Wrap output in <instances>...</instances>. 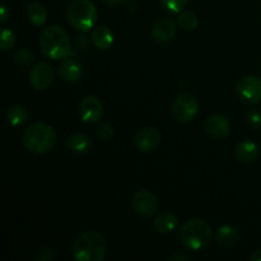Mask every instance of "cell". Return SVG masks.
<instances>
[{
  "mask_svg": "<svg viewBox=\"0 0 261 261\" xmlns=\"http://www.w3.org/2000/svg\"><path fill=\"white\" fill-rule=\"evenodd\" d=\"M56 132L46 122H33L24 129L22 143L24 148L35 154L48 152L56 143Z\"/></svg>",
  "mask_w": 261,
  "mask_h": 261,
  "instance_id": "obj_1",
  "label": "cell"
},
{
  "mask_svg": "<svg viewBox=\"0 0 261 261\" xmlns=\"http://www.w3.org/2000/svg\"><path fill=\"white\" fill-rule=\"evenodd\" d=\"M40 46L42 53L54 60L66 59L71 54L69 35L59 25L45 28L40 36Z\"/></svg>",
  "mask_w": 261,
  "mask_h": 261,
  "instance_id": "obj_2",
  "label": "cell"
},
{
  "mask_svg": "<svg viewBox=\"0 0 261 261\" xmlns=\"http://www.w3.org/2000/svg\"><path fill=\"white\" fill-rule=\"evenodd\" d=\"M73 255L78 261H101L106 255L105 239L98 232H84L74 241Z\"/></svg>",
  "mask_w": 261,
  "mask_h": 261,
  "instance_id": "obj_3",
  "label": "cell"
},
{
  "mask_svg": "<svg viewBox=\"0 0 261 261\" xmlns=\"http://www.w3.org/2000/svg\"><path fill=\"white\" fill-rule=\"evenodd\" d=\"M178 236H180L181 244L186 249L198 251L208 246L213 237V232L208 222L204 219L194 218L181 227Z\"/></svg>",
  "mask_w": 261,
  "mask_h": 261,
  "instance_id": "obj_4",
  "label": "cell"
},
{
  "mask_svg": "<svg viewBox=\"0 0 261 261\" xmlns=\"http://www.w3.org/2000/svg\"><path fill=\"white\" fill-rule=\"evenodd\" d=\"M66 15L69 23L83 32L92 30L97 22V9L91 0H73L69 4Z\"/></svg>",
  "mask_w": 261,
  "mask_h": 261,
  "instance_id": "obj_5",
  "label": "cell"
},
{
  "mask_svg": "<svg viewBox=\"0 0 261 261\" xmlns=\"http://www.w3.org/2000/svg\"><path fill=\"white\" fill-rule=\"evenodd\" d=\"M199 112V102L193 94L184 93L180 94L173 101L172 114L178 122L188 124L195 120Z\"/></svg>",
  "mask_w": 261,
  "mask_h": 261,
  "instance_id": "obj_6",
  "label": "cell"
},
{
  "mask_svg": "<svg viewBox=\"0 0 261 261\" xmlns=\"http://www.w3.org/2000/svg\"><path fill=\"white\" fill-rule=\"evenodd\" d=\"M236 94L242 102L255 105L261 101V79L247 75L240 79L236 84Z\"/></svg>",
  "mask_w": 261,
  "mask_h": 261,
  "instance_id": "obj_7",
  "label": "cell"
},
{
  "mask_svg": "<svg viewBox=\"0 0 261 261\" xmlns=\"http://www.w3.org/2000/svg\"><path fill=\"white\" fill-rule=\"evenodd\" d=\"M133 209L142 217H150L157 212L158 199L152 191L139 189L132 196Z\"/></svg>",
  "mask_w": 261,
  "mask_h": 261,
  "instance_id": "obj_8",
  "label": "cell"
},
{
  "mask_svg": "<svg viewBox=\"0 0 261 261\" xmlns=\"http://www.w3.org/2000/svg\"><path fill=\"white\" fill-rule=\"evenodd\" d=\"M103 115V105L97 97L87 96L79 103V116L84 122L94 124L101 120Z\"/></svg>",
  "mask_w": 261,
  "mask_h": 261,
  "instance_id": "obj_9",
  "label": "cell"
},
{
  "mask_svg": "<svg viewBox=\"0 0 261 261\" xmlns=\"http://www.w3.org/2000/svg\"><path fill=\"white\" fill-rule=\"evenodd\" d=\"M161 143V132L155 127H143L135 134L134 145L140 152L154 150Z\"/></svg>",
  "mask_w": 261,
  "mask_h": 261,
  "instance_id": "obj_10",
  "label": "cell"
},
{
  "mask_svg": "<svg viewBox=\"0 0 261 261\" xmlns=\"http://www.w3.org/2000/svg\"><path fill=\"white\" fill-rule=\"evenodd\" d=\"M54 81L53 68L47 63H40L33 66L30 71L31 86L38 91L47 89Z\"/></svg>",
  "mask_w": 261,
  "mask_h": 261,
  "instance_id": "obj_11",
  "label": "cell"
},
{
  "mask_svg": "<svg viewBox=\"0 0 261 261\" xmlns=\"http://www.w3.org/2000/svg\"><path fill=\"white\" fill-rule=\"evenodd\" d=\"M205 130L212 138L221 140L228 137L231 132V124L223 115H212L206 119Z\"/></svg>",
  "mask_w": 261,
  "mask_h": 261,
  "instance_id": "obj_12",
  "label": "cell"
},
{
  "mask_svg": "<svg viewBox=\"0 0 261 261\" xmlns=\"http://www.w3.org/2000/svg\"><path fill=\"white\" fill-rule=\"evenodd\" d=\"M176 35V24L168 18H162L157 20L152 28V37L157 42H168Z\"/></svg>",
  "mask_w": 261,
  "mask_h": 261,
  "instance_id": "obj_13",
  "label": "cell"
},
{
  "mask_svg": "<svg viewBox=\"0 0 261 261\" xmlns=\"http://www.w3.org/2000/svg\"><path fill=\"white\" fill-rule=\"evenodd\" d=\"M66 148L69 152L74 153V154H86L91 150L92 142L88 135L83 134V133H76L66 139Z\"/></svg>",
  "mask_w": 261,
  "mask_h": 261,
  "instance_id": "obj_14",
  "label": "cell"
},
{
  "mask_svg": "<svg viewBox=\"0 0 261 261\" xmlns=\"http://www.w3.org/2000/svg\"><path fill=\"white\" fill-rule=\"evenodd\" d=\"M59 74L61 78L69 83L78 82L83 75V68L75 60H65L59 65Z\"/></svg>",
  "mask_w": 261,
  "mask_h": 261,
  "instance_id": "obj_15",
  "label": "cell"
},
{
  "mask_svg": "<svg viewBox=\"0 0 261 261\" xmlns=\"http://www.w3.org/2000/svg\"><path fill=\"white\" fill-rule=\"evenodd\" d=\"M234 154L240 162L251 163L256 161L257 155H259V147L251 140H244V142L237 144Z\"/></svg>",
  "mask_w": 261,
  "mask_h": 261,
  "instance_id": "obj_16",
  "label": "cell"
},
{
  "mask_svg": "<svg viewBox=\"0 0 261 261\" xmlns=\"http://www.w3.org/2000/svg\"><path fill=\"white\" fill-rule=\"evenodd\" d=\"M240 233L236 227L223 226L218 229L216 234V241L222 249H232L237 244Z\"/></svg>",
  "mask_w": 261,
  "mask_h": 261,
  "instance_id": "obj_17",
  "label": "cell"
},
{
  "mask_svg": "<svg viewBox=\"0 0 261 261\" xmlns=\"http://www.w3.org/2000/svg\"><path fill=\"white\" fill-rule=\"evenodd\" d=\"M92 42L99 50H107L114 42V35L106 25H98L92 32Z\"/></svg>",
  "mask_w": 261,
  "mask_h": 261,
  "instance_id": "obj_18",
  "label": "cell"
},
{
  "mask_svg": "<svg viewBox=\"0 0 261 261\" xmlns=\"http://www.w3.org/2000/svg\"><path fill=\"white\" fill-rule=\"evenodd\" d=\"M153 224L160 233H171L177 226V218L171 212H161L154 218Z\"/></svg>",
  "mask_w": 261,
  "mask_h": 261,
  "instance_id": "obj_19",
  "label": "cell"
},
{
  "mask_svg": "<svg viewBox=\"0 0 261 261\" xmlns=\"http://www.w3.org/2000/svg\"><path fill=\"white\" fill-rule=\"evenodd\" d=\"M28 119H30V114H28V111L23 106L15 105V106L8 109L7 121L12 126H20V125L25 124Z\"/></svg>",
  "mask_w": 261,
  "mask_h": 261,
  "instance_id": "obj_20",
  "label": "cell"
},
{
  "mask_svg": "<svg viewBox=\"0 0 261 261\" xmlns=\"http://www.w3.org/2000/svg\"><path fill=\"white\" fill-rule=\"evenodd\" d=\"M27 15L36 27L43 25L46 23V19H47V12H46L45 7L40 3H32V4L28 5Z\"/></svg>",
  "mask_w": 261,
  "mask_h": 261,
  "instance_id": "obj_21",
  "label": "cell"
},
{
  "mask_svg": "<svg viewBox=\"0 0 261 261\" xmlns=\"http://www.w3.org/2000/svg\"><path fill=\"white\" fill-rule=\"evenodd\" d=\"M178 24L185 31H194L198 27V17L193 12H182L178 17Z\"/></svg>",
  "mask_w": 261,
  "mask_h": 261,
  "instance_id": "obj_22",
  "label": "cell"
},
{
  "mask_svg": "<svg viewBox=\"0 0 261 261\" xmlns=\"http://www.w3.org/2000/svg\"><path fill=\"white\" fill-rule=\"evenodd\" d=\"M15 45V35L8 28H4L2 32V37H0V48L3 51H8Z\"/></svg>",
  "mask_w": 261,
  "mask_h": 261,
  "instance_id": "obj_23",
  "label": "cell"
},
{
  "mask_svg": "<svg viewBox=\"0 0 261 261\" xmlns=\"http://www.w3.org/2000/svg\"><path fill=\"white\" fill-rule=\"evenodd\" d=\"M189 0H161V4L167 10L173 13L182 12L184 8L188 5Z\"/></svg>",
  "mask_w": 261,
  "mask_h": 261,
  "instance_id": "obj_24",
  "label": "cell"
},
{
  "mask_svg": "<svg viewBox=\"0 0 261 261\" xmlns=\"http://www.w3.org/2000/svg\"><path fill=\"white\" fill-rule=\"evenodd\" d=\"M14 60H15V63L19 64V65L27 66V65H30L33 60H35V55H33L31 51L25 50V48H22V50H19L15 53Z\"/></svg>",
  "mask_w": 261,
  "mask_h": 261,
  "instance_id": "obj_25",
  "label": "cell"
},
{
  "mask_svg": "<svg viewBox=\"0 0 261 261\" xmlns=\"http://www.w3.org/2000/svg\"><path fill=\"white\" fill-rule=\"evenodd\" d=\"M98 137L103 140H111L114 137V127L110 124H102L98 127Z\"/></svg>",
  "mask_w": 261,
  "mask_h": 261,
  "instance_id": "obj_26",
  "label": "cell"
},
{
  "mask_svg": "<svg viewBox=\"0 0 261 261\" xmlns=\"http://www.w3.org/2000/svg\"><path fill=\"white\" fill-rule=\"evenodd\" d=\"M54 257L53 250L48 247H41L37 252V256L35 257L36 261H48Z\"/></svg>",
  "mask_w": 261,
  "mask_h": 261,
  "instance_id": "obj_27",
  "label": "cell"
},
{
  "mask_svg": "<svg viewBox=\"0 0 261 261\" xmlns=\"http://www.w3.org/2000/svg\"><path fill=\"white\" fill-rule=\"evenodd\" d=\"M247 121L251 126L260 127L261 126V112L259 111H251L247 115Z\"/></svg>",
  "mask_w": 261,
  "mask_h": 261,
  "instance_id": "obj_28",
  "label": "cell"
},
{
  "mask_svg": "<svg viewBox=\"0 0 261 261\" xmlns=\"http://www.w3.org/2000/svg\"><path fill=\"white\" fill-rule=\"evenodd\" d=\"M190 259H191V257L189 256V255L180 254V252H176V254L171 255V256H170L171 261H184V260H190Z\"/></svg>",
  "mask_w": 261,
  "mask_h": 261,
  "instance_id": "obj_29",
  "label": "cell"
},
{
  "mask_svg": "<svg viewBox=\"0 0 261 261\" xmlns=\"http://www.w3.org/2000/svg\"><path fill=\"white\" fill-rule=\"evenodd\" d=\"M8 15H9V10H8L7 5H3L2 7V18H0V22L4 23L8 19Z\"/></svg>",
  "mask_w": 261,
  "mask_h": 261,
  "instance_id": "obj_30",
  "label": "cell"
},
{
  "mask_svg": "<svg viewBox=\"0 0 261 261\" xmlns=\"http://www.w3.org/2000/svg\"><path fill=\"white\" fill-rule=\"evenodd\" d=\"M250 260H251V261H261V250H257V251H255L254 254L251 255V257H250Z\"/></svg>",
  "mask_w": 261,
  "mask_h": 261,
  "instance_id": "obj_31",
  "label": "cell"
},
{
  "mask_svg": "<svg viewBox=\"0 0 261 261\" xmlns=\"http://www.w3.org/2000/svg\"><path fill=\"white\" fill-rule=\"evenodd\" d=\"M102 2H105L106 4H110V5H117L120 4V3L124 2V0H102Z\"/></svg>",
  "mask_w": 261,
  "mask_h": 261,
  "instance_id": "obj_32",
  "label": "cell"
}]
</instances>
